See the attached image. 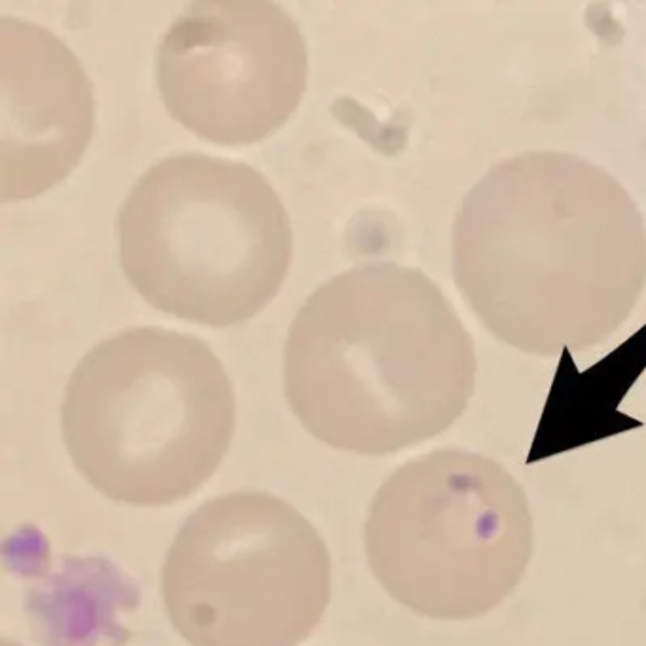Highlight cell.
Returning <instances> with one entry per match:
<instances>
[{
	"label": "cell",
	"instance_id": "52a82bcc",
	"mask_svg": "<svg viewBox=\"0 0 646 646\" xmlns=\"http://www.w3.org/2000/svg\"><path fill=\"white\" fill-rule=\"evenodd\" d=\"M156 71L165 107L186 129L209 143H258L304 97L306 42L277 4L198 2L163 36Z\"/></svg>",
	"mask_w": 646,
	"mask_h": 646
},
{
	"label": "cell",
	"instance_id": "6da1fadb",
	"mask_svg": "<svg viewBox=\"0 0 646 646\" xmlns=\"http://www.w3.org/2000/svg\"><path fill=\"white\" fill-rule=\"evenodd\" d=\"M453 279L506 345L556 357L626 323L646 287V226L628 190L592 162L529 152L495 165L459 207Z\"/></svg>",
	"mask_w": 646,
	"mask_h": 646
},
{
	"label": "cell",
	"instance_id": "ba28073f",
	"mask_svg": "<svg viewBox=\"0 0 646 646\" xmlns=\"http://www.w3.org/2000/svg\"><path fill=\"white\" fill-rule=\"evenodd\" d=\"M93 91L71 50L23 19L0 21V198H36L65 179L93 133Z\"/></svg>",
	"mask_w": 646,
	"mask_h": 646
},
{
	"label": "cell",
	"instance_id": "3957f363",
	"mask_svg": "<svg viewBox=\"0 0 646 646\" xmlns=\"http://www.w3.org/2000/svg\"><path fill=\"white\" fill-rule=\"evenodd\" d=\"M235 431L230 377L207 343L129 328L80 360L63 402L74 467L133 506L179 503L207 484Z\"/></svg>",
	"mask_w": 646,
	"mask_h": 646
},
{
	"label": "cell",
	"instance_id": "9c48e42d",
	"mask_svg": "<svg viewBox=\"0 0 646 646\" xmlns=\"http://www.w3.org/2000/svg\"><path fill=\"white\" fill-rule=\"evenodd\" d=\"M2 646H19V645H10V643H2Z\"/></svg>",
	"mask_w": 646,
	"mask_h": 646
},
{
	"label": "cell",
	"instance_id": "5b68a950",
	"mask_svg": "<svg viewBox=\"0 0 646 646\" xmlns=\"http://www.w3.org/2000/svg\"><path fill=\"white\" fill-rule=\"evenodd\" d=\"M364 544L396 603L431 620L467 622L518 590L535 552V518L523 485L499 461L434 449L377 489Z\"/></svg>",
	"mask_w": 646,
	"mask_h": 646
},
{
	"label": "cell",
	"instance_id": "7a4b0ae2",
	"mask_svg": "<svg viewBox=\"0 0 646 646\" xmlns=\"http://www.w3.org/2000/svg\"><path fill=\"white\" fill-rule=\"evenodd\" d=\"M457 311L423 271L381 262L319 288L290 326L285 393L330 448L389 455L448 431L476 389Z\"/></svg>",
	"mask_w": 646,
	"mask_h": 646
},
{
	"label": "cell",
	"instance_id": "277c9868",
	"mask_svg": "<svg viewBox=\"0 0 646 646\" xmlns=\"http://www.w3.org/2000/svg\"><path fill=\"white\" fill-rule=\"evenodd\" d=\"M120 262L150 306L232 326L270 304L287 277L292 230L251 165L182 154L148 169L118 216Z\"/></svg>",
	"mask_w": 646,
	"mask_h": 646
},
{
	"label": "cell",
	"instance_id": "8992f818",
	"mask_svg": "<svg viewBox=\"0 0 646 646\" xmlns=\"http://www.w3.org/2000/svg\"><path fill=\"white\" fill-rule=\"evenodd\" d=\"M162 595L192 646H298L321 624L332 561L317 529L262 491L201 504L162 571Z\"/></svg>",
	"mask_w": 646,
	"mask_h": 646
}]
</instances>
